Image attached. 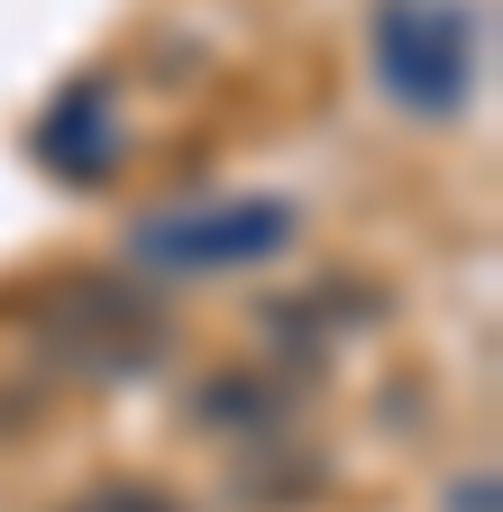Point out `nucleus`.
<instances>
[{
  "label": "nucleus",
  "instance_id": "obj_1",
  "mask_svg": "<svg viewBox=\"0 0 503 512\" xmlns=\"http://www.w3.org/2000/svg\"><path fill=\"white\" fill-rule=\"evenodd\" d=\"M485 74V10L476 0H385L375 10V83L412 119H458Z\"/></svg>",
  "mask_w": 503,
  "mask_h": 512
},
{
  "label": "nucleus",
  "instance_id": "obj_2",
  "mask_svg": "<svg viewBox=\"0 0 503 512\" xmlns=\"http://www.w3.org/2000/svg\"><path fill=\"white\" fill-rule=\"evenodd\" d=\"M165 339H174L165 302L119 275H74L37 302V348L65 375H138L165 357Z\"/></svg>",
  "mask_w": 503,
  "mask_h": 512
},
{
  "label": "nucleus",
  "instance_id": "obj_3",
  "mask_svg": "<svg viewBox=\"0 0 503 512\" xmlns=\"http://www.w3.org/2000/svg\"><path fill=\"white\" fill-rule=\"evenodd\" d=\"M293 202L275 192H238V202H193V211H156L138 220V256L165 275H247L266 256L293 247Z\"/></svg>",
  "mask_w": 503,
  "mask_h": 512
},
{
  "label": "nucleus",
  "instance_id": "obj_4",
  "mask_svg": "<svg viewBox=\"0 0 503 512\" xmlns=\"http://www.w3.org/2000/svg\"><path fill=\"white\" fill-rule=\"evenodd\" d=\"M37 156L65 174V183H101L110 165H119V128H110V101H101V83H74L65 101H55L46 119H37Z\"/></svg>",
  "mask_w": 503,
  "mask_h": 512
},
{
  "label": "nucleus",
  "instance_id": "obj_5",
  "mask_svg": "<svg viewBox=\"0 0 503 512\" xmlns=\"http://www.w3.org/2000/svg\"><path fill=\"white\" fill-rule=\"evenodd\" d=\"M65 512H183V503L156 494V485H92V494H74Z\"/></svg>",
  "mask_w": 503,
  "mask_h": 512
},
{
  "label": "nucleus",
  "instance_id": "obj_6",
  "mask_svg": "<svg viewBox=\"0 0 503 512\" xmlns=\"http://www.w3.org/2000/svg\"><path fill=\"white\" fill-rule=\"evenodd\" d=\"M449 512H494V476H476V485H458V494H449Z\"/></svg>",
  "mask_w": 503,
  "mask_h": 512
}]
</instances>
